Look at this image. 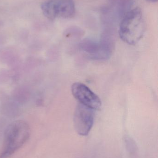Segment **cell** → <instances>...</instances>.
Masks as SVG:
<instances>
[{
	"label": "cell",
	"mask_w": 158,
	"mask_h": 158,
	"mask_svg": "<svg viewBox=\"0 0 158 158\" xmlns=\"http://www.w3.org/2000/svg\"><path fill=\"white\" fill-rule=\"evenodd\" d=\"M146 27L143 12L139 7L134 8L127 13L120 25V37L131 45L138 43L145 32Z\"/></svg>",
	"instance_id": "6da1fadb"
},
{
	"label": "cell",
	"mask_w": 158,
	"mask_h": 158,
	"mask_svg": "<svg viewBox=\"0 0 158 158\" xmlns=\"http://www.w3.org/2000/svg\"><path fill=\"white\" fill-rule=\"evenodd\" d=\"M29 136V128L26 123L18 121L10 124L5 133L0 158L9 157L27 142Z\"/></svg>",
	"instance_id": "7a4b0ae2"
},
{
	"label": "cell",
	"mask_w": 158,
	"mask_h": 158,
	"mask_svg": "<svg viewBox=\"0 0 158 158\" xmlns=\"http://www.w3.org/2000/svg\"><path fill=\"white\" fill-rule=\"evenodd\" d=\"M41 9L44 15L51 20L58 18H70L75 13L73 0H48L42 4Z\"/></svg>",
	"instance_id": "3957f363"
},
{
	"label": "cell",
	"mask_w": 158,
	"mask_h": 158,
	"mask_svg": "<svg viewBox=\"0 0 158 158\" xmlns=\"http://www.w3.org/2000/svg\"><path fill=\"white\" fill-rule=\"evenodd\" d=\"M94 120L93 110L79 103L75 109L73 123L77 133L82 136L88 135Z\"/></svg>",
	"instance_id": "277c9868"
},
{
	"label": "cell",
	"mask_w": 158,
	"mask_h": 158,
	"mask_svg": "<svg viewBox=\"0 0 158 158\" xmlns=\"http://www.w3.org/2000/svg\"><path fill=\"white\" fill-rule=\"evenodd\" d=\"M71 92L79 103L93 110H99L102 103L98 96L84 84L76 82L71 86Z\"/></svg>",
	"instance_id": "5b68a950"
},
{
	"label": "cell",
	"mask_w": 158,
	"mask_h": 158,
	"mask_svg": "<svg viewBox=\"0 0 158 158\" xmlns=\"http://www.w3.org/2000/svg\"><path fill=\"white\" fill-rule=\"evenodd\" d=\"M147 2H156L158 1V0H147Z\"/></svg>",
	"instance_id": "8992f818"
}]
</instances>
